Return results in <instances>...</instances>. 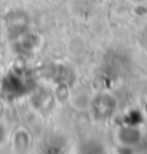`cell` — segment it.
I'll return each instance as SVG.
<instances>
[{
  "label": "cell",
  "instance_id": "1",
  "mask_svg": "<svg viewBox=\"0 0 147 154\" xmlns=\"http://www.w3.org/2000/svg\"><path fill=\"white\" fill-rule=\"evenodd\" d=\"M118 108V102L108 92H101L94 97L89 102V111L94 120L97 121H105L111 118Z\"/></svg>",
  "mask_w": 147,
  "mask_h": 154
},
{
  "label": "cell",
  "instance_id": "2",
  "mask_svg": "<svg viewBox=\"0 0 147 154\" xmlns=\"http://www.w3.org/2000/svg\"><path fill=\"white\" fill-rule=\"evenodd\" d=\"M117 140L121 146L128 148L137 147L143 140V133L136 125H121L117 130Z\"/></svg>",
  "mask_w": 147,
  "mask_h": 154
},
{
  "label": "cell",
  "instance_id": "3",
  "mask_svg": "<svg viewBox=\"0 0 147 154\" xmlns=\"http://www.w3.org/2000/svg\"><path fill=\"white\" fill-rule=\"evenodd\" d=\"M32 102H33V105L36 107V109H39L42 112H49L55 107L56 98H55V94L52 91L43 88V89H38L33 94Z\"/></svg>",
  "mask_w": 147,
  "mask_h": 154
},
{
  "label": "cell",
  "instance_id": "4",
  "mask_svg": "<svg viewBox=\"0 0 147 154\" xmlns=\"http://www.w3.org/2000/svg\"><path fill=\"white\" fill-rule=\"evenodd\" d=\"M13 147L16 151H26L30 147V135L25 130H19L13 140Z\"/></svg>",
  "mask_w": 147,
  "mask_h": 154
},
{
  "label": "cell",
  "instance_id": "5",
  "mask_svg": "<svg viewBox=\"0 0 147 154\" xmlns=\"http://www.w3.org/2000/svg\"><path fill=\"white\" fill-rule=\"evenodd\" d=\"M5 140H6V128L0 124V144H3Z\"/></svg>",
  "mask_w": 147,
  "mask_h": 154
},
{
  "label": "cell",
  "instance_id": "6",
  "mask_svg": "<svg viewBox=\"0 0 147 154\" xmlns=\"http://www.w3.org/2000/svg\"><path fill=\"white\" fill-rule=\"evenodd\" d=\"M128 2H133V3H141L143 0H128Z\"/></svg>",
  "mask_w": 147,
  "mask_h": 154
},
{
  "label": "cell",
  "instance_id": "7",
  "mask_svg": "<svg viewBox=\"0 0 147 154\" xmlns=\"http://www.w3.org/2000/svg\"><path fill=\"white\" fill-rule=\"evenodd\" d=\"M51 2H59V0H51Z\"/></svg>",
  "mask_w": 147,
  "mask_h": 154
}]
</instances>
